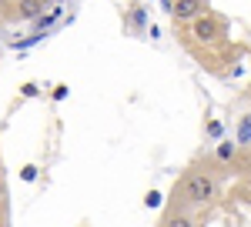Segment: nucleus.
Here are the masks:
<instances>
[{"mask_svg":"<svg viewBox=\"0 0 251 227\" xmlns=\"http://www.w3.org/2000/svg\"><path fill=\"white\" fill-rule=\"evenodd\" d=\"M17 10L24 20H37L44 10V0H17Z\"/></svg>","mask_w":251,"mask_h":227,"instance_id":"nucleus-4","label":"nucleus"},{"mask_svg":"<svg viewBox=\"0 0 251 227\" xmlns=\"http://www.w3.org/2000/svg\"><path fill=\"white\" fill-rule=\"evenodd\" d=\"M3 194H7V190H3V181H0V201H3Z\"/></svg>","mask_w":251,"mask_h":227,"instance_id":"nucleus-6","label":"nucleus"},{"mask_svg":"<svg viewBox=\"0 0 251 227\" xmlns=\"http://www.w3.org/2000/svg\"><path fill=\"white\" fill-rule=\"evenodd\" d=\"M171 14L177 20H194L198 14H204V3H201V0H174Z\"/></svg>","mask_w":251,"mask_h":227,"instance_id":"nucleus-3","label":"nucleus"},{"mask_svg":"<svg viewBox=\"0 0 251 227\" xmlns=\"http://www.w3.org/2000/svg\"><path fill=\"white\" fill-rule=\"evenodd\" d=\"M144 204H148V207H161V194H157V190H151V194L144 197Z\"/></svg>","mask_w":251,"mask_h":227,"instance_id":"nucleus-5","label":"nucleus"},{"mask_svg":"<svg viewBox=\"0 0 251 227\" xmlns=\"http://www.w3.org/2000/svg\"><path fill=\"white\" fill-rule=\"evenodd\" d=\"M191 34H194V40H201V44H211V40L221 37V23L214 17H208V14H198L194 23H191Z\"/></svg>","mask_w":251,"mask_h":227,"instance_id":"nucleus-2","label":"nucleus"},{"mask_svg":"<svg viewBox=\"0 0 251 227\" xmlns=\"http://www.w3.org/2000/svg\"><path fill=\"white\" fill-rule=\"evenodd\" d=\"M181 194H184L188 204H208L214 194H218V184H214V177L208 174V170H191V174L184 177Z\"/></svg>","mask_w":251,"mask_h":227,"instance_id":"nucleus-1","label":"nucleus"}]
</instances>
